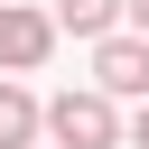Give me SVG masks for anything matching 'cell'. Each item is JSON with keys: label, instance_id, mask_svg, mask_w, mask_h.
<instances>
[{"label": "cell", "instance_id": "1", "mask_svg": "<svg viewBox=\"0 0 149 149\" xmlns=\"http://www.w3.org/2000/svg\"><path fill=\"white\" fill-rule=\"evenodd\" d=\"M37 130H47L56 149H112V140H121V112L84 84V93H56V102L37 112Z\"/></svg>", "mask_w": 149, "mask_h": 149}, {"label": "cell", "instance_id": "2", "mask_svg": "<svg viewBox=\"0 0 149 149\" xmlns=\"http://www.w3.org/2000/svg\"><path fill=\"white\" fill-rule=\"evenodd\" d=\"M93 93L112 102V93H149V37H93Z\"/></svg>", "mask_w": 149, "mask_h": 149}, {"label": "cell", "instance_id": "3", "mask_svg": "<svg viewBox=\"0 0 149 149\" xmlns=\"http://www.w3.org/2000/svg\"><path fill=\"white\" fill-rule=\"evenodd\" d=\"M47 47H56L47 9H0V65H9V74H37V65H47Z\"/></svg>", "mask_w": 149, "mask_h": 149}, {"label": "cell", "instance_id": "4", "mask_svg": "<svg viewBox=\"0 0 149 149\" xmlns=\"http://www.w3.org/2000/svg\"><path fill=\"white\" fill-rule=\"evenodd\" d=\"M0 149H37V93L0 74Z\"/></svg>", "mask_w": 149, "mask_h": 149}, {"label": "cell", "instance_id": "5", "mask_svg": "<svg viewBox=\"0 0 149 149\" xmlns=\"http://www.w3.org/2000/svg\"><path fill=\"white\" fill-rule=\"evenodd\" d=\"M112 19H121V0H56V19H47V28H74V37H112Z\"/></svg>", "mask_w": 149, "mask_h": 149}, {"label": "cell", "instance_id": "6", "mask_svg": "<svg viewBox=\"0 0 149 149\" xmlns=\"http://www.w3.org/2000/svg\"><path fill=\"white\" fill-rule=\"evenodd\" d=\"M121 19H130V37H149V0H121Z\"/></svg>", "mask_w": 149, "mask_h": 149}, {"label": "cell", "instance_id": "7", "mask_svg": "<svg viewBox=\"0 0 149 149\" xmlns=\"http://www.w3.org/2000/svg\"><path fill=\"white\" fill-rule=\"evenodd\" d=\"M130 140H140V149H149V93H140V112H130Z\"/></svg>", "mask_w": 149, "mask_h": 149}]
</instances>
